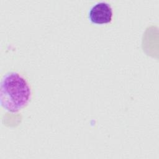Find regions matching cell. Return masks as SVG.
I'll list each match as a JSON object with an SVG mask.
<instances>
[{
  "label": "cell",
  "instance_id": "6da1fadb",
  "mask_svg": "<svg viewBox=\"0 0 159 159\" xmlns=\"http://www.w3.org/2000/svg\"><path fill=\"white\" fill-rule=\"evenodd\" d=\"M30 96V87L19 73L9 72L3 76L0 86V102L4 109L17 112L28 103Z\"/></svg>",
  "mask_w": 159,
  "mask_h": 159
},
{
  "label": "cell",
  "instance_id": "7a4b0ae2",
  "mask_svg": "<svg viewBox=\"0 0 159 159\" xmlns=\"http://www.w3.org/2000/svg\"><path fill=\"white\" fill-rule=\"evenodd\" d=\"M88 14L90 20L93 23H108L112 20V9L109 3L98 2L90 8Z\"/></svg>",
  "mask_w": 159,
  "mask_h": 159
}]
</instances>
